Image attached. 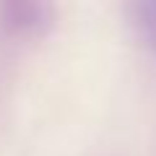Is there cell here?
Instances as JSON below:
<instances>
[{
	"instance_id": "obj_1",
	"label": "cell",
	"mask_w": 156,
	"mask_h": 156,
	"mask_svg": "<svg viewBox=\"0 0 156 156\" xmlns=\"http://www.w3.org/2000/svg\"><path fill=\"white\" fill-rule=\"evenodd\" d=\"M135 13V23L138 29L146 34L148 44L156 47V3H140V5H133Z\"/></svg>"
}]
</instances>
